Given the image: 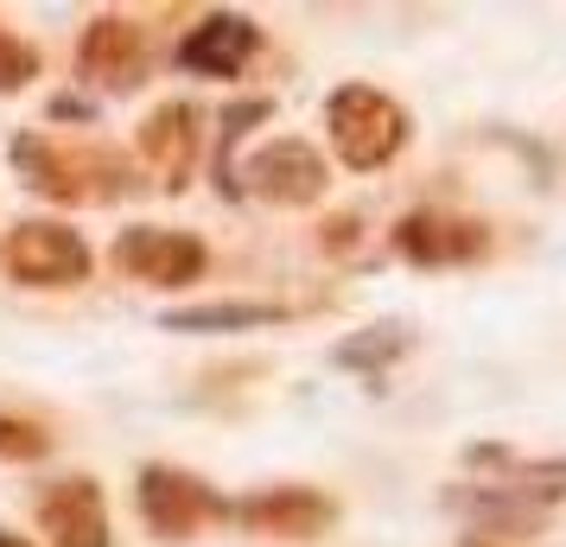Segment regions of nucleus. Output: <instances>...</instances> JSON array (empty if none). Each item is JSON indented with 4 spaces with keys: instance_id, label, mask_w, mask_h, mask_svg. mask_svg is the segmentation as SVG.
Here are the masks:
<instances>
[{
    "instance_id": "6e6552de",
    "label": "nucleus",
    "mask_w": 566,
    "mask_h": 547,
    "mask_svg": "<svg viewBox=\"0 0 566 547\" xmlns=\"http://www.w3.org/2000/svg\"><path fill=\"white\" fill-rule=\"evenodd\" d=\"M249 185L274 204H312L325 191V159L312 154L306 140H274L249 159Z\"/></svg>"
},
{
    "instance_id": "9b49d317",
    "label": "nucleus",
    "mask_w": 566,
    "mask_h": 547,
    "mask_svg": "<svg viewBox=\"0 0 566 547\" xmlns=\"http://www.w3.org/2000/svg\"><path fill=\"white\" fill-rule=\"evenodd\" d=\"M235 516L249 522V528H261V535H286V541H312L325 522H332V503L318 491H306V484H281V491H261L249 496Z\"/></svg>"
},
{
    "instance_id": "a211bd4d",
    "label": "nucleus",
    "mask_w": 566,
    "mask_h": 547,
    "mask_svg": "<svg viewBox=\"0 0 566 547\" xmlns=\"http://www.w3.org/2000/svg\"><path fill=\"white\" fill-rule=\"evenodd\" d=\"M0 547H27V541H20V535H0Z\"/></svg>"
},
{
    "instance_id": "dca6fc26",
    "label": "nucleus",
    "mask_w": 566,
    "mask_h": 547,
    "mask_svg": "<svg viewBox=\"0 0 566 547\" xmlns=\"http://www.w3.org/2000/svg\"><path fill=\"white\" fill-rule=\"evenodd\" d=\"M395 350H408V332H401V325H376V338L344 344L337 357H344V364H382V357H395Z\"/></svg>"
},
{
    "instance_id": "1a4fd4ad",
    "label": "nucleus",
    "mask_w": 566,
    "mask_h": 547,
    "mask_svg": "<svg viewBox=\"0 0 566 547\" xmlns=\"http://www.w3.org/2000/svg\"><path fill=\"white\" fill-rule=\"evenodd\" d=\"M255 45H261V32L249 27L242 13H210L205 27L185 32L179 64L185 71H205V77H235V71L255 57Z\"/></svg>"
},
{
    "instance_id": "423d86ee",
    "label": "nucleus",
    "mask_w": 566,
    "mask_h": 547,
    "mask_svg": "<svg viewBox=\"0 0 566 547\" xmlns=\"http://www.w3.org/2000/svg\"><path fill=\"white\" fill-rule=\"evenodd\" d=\"M77 64H83V77H90V83L134 90V83L147 77V39H140V27H134V20L108 13V20H96V27L83 32Z\"/></svg>"
},
{
    "instance_id": "6ab92c4d",
    "label": "nucleus",
    "mask_w": 566,
    "mask_h": 547,
    "mask_svg": "<svg viewBox=\"0 0 566 547\" xmlns=\"http://www.w3.org/2000/svg\"><path fill=\"white\" fill-rule=\"evenodd\" d=\"M478 547H484V541H478Z\"/></svg>"
},
{
    "instance_id": "9d476101",
    "label": "nucleus",
    "mask_w": 566,
    "mask_h": 547,
    "mask_svg": "<svg viewBox=\"0 0 566 547\" xmlns=\"http://www.w3.org/2000/svg\"><path fill=\"white\" fill-rule=\"evenodd\" d=\"M446 503L459 516H471L484 535H541L547 528V503L503 491V484H459V491H446Z\"/></svg>"
},
{
    "instance_id": "f3484780",
    "label": "nucleus",
    "mask_w": 566,
    "mask_h": 547,
    "mask_svg": "<svg viewBox=\"0 0 566 547\" xmlns=\"http://www.w3.org/2000/svg\"><path fill=\"white\" fill-rule=\"evenodd\" d=\"M45 433H39V427H27V420H7L0 414V459H39V452H45Z\"/></svg>"
},
{
    "instance_id": "f8f14e48",
    "label": "nucleus",
    "mask_w": 566,
    "mask_h": 547,
    "mask_svg": "<svg viewBox=\"0 0 566 547\" xmlns=\"http://www.w3.org/2000/svg\"><path fill=\"white\" fill-rule=\"evenodd\" d=\"M140 154H147V166H154L159 179L179 191V185L191 179V159H198V115L185 103H166L154 122L140 128Z\"/></svg>"
},
{
    "instance_id": "2eb2a0df",
    "label": "nucleus",
    "mask_w": 566,
    "mask_h": 547,
    "mask_svg": "<svg viewBox=\"0 0 566 547\" xmlns=\"http://www.w3.org/2000/svg\"><path fill=\"white\" fill-rule=\"evenodd\" d=\"M27 77H39V52H32L27 39L0 32V90H20Z\"/></svg>"
},
{
    "instance_id": "4468645a",
    "label": "nucleus",
    "mask_w": 566,
    "mask_h": 547,
    "mask_svg": "<svg viewBox=\"0 0 566 547\" xmlns=\"http://www.w3.org/2000/svg\"><path fill=\"white\" fill-rule=\"evenodd\" d=\"M286 318L281 306L261 299H230V306H191V313H166V332H230V325H274Z\"/></svg>"
},
{
    "instance_id": "f257e3e1",
    "label": "nucleus",
    "mask_w": 566,
    "mask_h": 547,
    "mask_svg": "<svg viewBox=\"0 0 566 547\" xmlns=\"http://www.w3.org/2000/svg\"><path fill=\"white\" fill-rule=\"evenodd\" d=\"M325 128H332V147L337 159L350 166V172H376L388 159L401 154V140H408V115L395 96L382 90H369V83H344L325 108Z\"/></svg>"
},
{
    "instance_id": "ddd939ff",
    "label": "nucleus",
    "mask_w": 566,
    "mask_h": 547,
    "mask_svg": "<svg viewBox=\"0 0 566 547\" xmlns=\"http://www.w3.org/2000/svg\"><path fill=\"white\" fill-rule=\"evenodd\" d=\"M471 465H490V471H503L496 484L503 491H522V496H535V503H560L566 496V459H535V465H522V459H510V452H496V445H484V452H471Z\"/></svg>"
},
{
    "instance_id": "20e7f679",
    "label": "nucleus",
    "mask_w": 566,
    "mask_h": 547,
    "mask_svg": "<svg viewBox=\"0 0 566 547\" xmlns=\"http://www.w3.org/2000/svg\"><path fill=\"white\" fill-rule=\"evenodd\" d=\"M395 249H401L413 267H459V261L484 255L490 235H484V223H471V217L413 210V217H401V230H395Z\"/></svg>"
},
{
    "instance_id": "0eeeda50",
    "label": "nucleus",
    "mask_w": 566,
    "mask_h": 547,
    "mask_svg": "<svg viewBox=\"0 0 566 547\" xmlns=\"http://www.w3.org/2000/svg\"><path fill=\"white\" fill-rule=\"evenodd\" d=\"M39 522L52 547H108V509H103V491L90 477H64L45 491L39 503Z\"/></svg>"
},
{
    "instance_id": "39448f33",
    "label": "nucleus",
    "mask_w": 566,
    "mask_h": 547,
    "mask_svg": "<svg viewBox=\"0 0 566 547\" xmlns=\"http://www.w3.org/2000/svg\"><path fill=\"white\" fill-rule=\"evenodd\" d=\"M140 516L154 522L159 535H191L205 516H223V503L198 484V477H185V471H166V465H147L140 471Z\"/></svg>"
},
{
    "instance_id": "f03ea898",
    "label": "nucleus",
    "mask_w": 566,
    "mask_h": 547,
    "mask_svg": "<svg viewBox=\"0 0 566 547\" xmlns=\"http://www.w3.org/2000/svg\"><path fill=\"white\" fill-rule=\"evenodd\" d=\"M7 274L27 287H77L90 274V249L64 223H20L7 235Z\"/></svg>"
},
{
    "instance_id": "7ed1b4c3",
    "label": "nucleus",
    "mask_w": 566,
    "mask_h": 547,
    "mask_svg": "<svg viewBox=\"0 0 566 547\" xmlns=\"http://www.w3.org/2000/svg\"><path fill=\"white\" fill-rule=\"evenodd\" d=\"M115 261L147 287H185L205 274V242L185 230H128L115 242Z\"/></svg>"
}]
</instances>
